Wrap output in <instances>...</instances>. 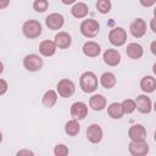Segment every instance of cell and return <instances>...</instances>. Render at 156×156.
Segmentation results:
<instances>
[{"mask_svg":"<svg viewBox=\"0 0 156 156\" xmlns=\"http://www.w3.org/2000/svg\"><path fill=\"white\" fill-rule=\"evenodd\" d=\"M79 87L84 93H93L98 88V78L93 72H84L79 79Z\"/></svg>","mask_w":156,"mask_h":156,"instance_id":"6da1fadb","label":"cell"},{"mask_svg":"<svg viewBox=\"0 0 156 156\" xmlns=\"http://www.w3.org/2000/svg\"><path fill=\"white\" fill-rule=\"evenodd\" d=\"M100 30V24L93 18L84 20L80 24V33L87 38H94Z\"/></svg>","mask_w":156,"mask_h":156,"instance_id":"7a4b0ae2","label":"cell"},{"mask_svg":"<svg viewBox=\"0 0 156 156\" xmlns=\"http://www.w3.org/2000/svg\"><path fill=\"white\" fill-rule=\"evenodd\" d=\"M22 30H23V34L27 38L34 39V38H38L41 34V24L38 21L29 20V21L24 22V24L22 27Z\"/></svg>","mask_w":156,"mask_h":156,"instance_id":"3957f363","label":"cell"},{"mask_svg":"<svg viewBox=\"0 0 156 156\" xmlns=\"http://www.w3.org/2000/svg\"><path fill=\"white\" fill-rule=\"evenodd\" d=\"M108 40L115 46H122L126 43V40H127V33L121 27L113 28L108 33Z\"/></svg>","mask_w":156,"mask_h":156,"instance_id":"277c9868","label":"cell"},{"mask_svg":"<svg viewBox=\"0 0 156 156\" xmlns=\"http://www.w3.org/2000/svg\"><path fill=\"white\" fill-rule=\"evenodd\" d=\"M128 150L133 156H145L149 152V145L145 140H132Z\"/></svg>","mask_w":156,"mask_h":156,"instance_id":"5b68a950","label":"cell"},{"mask_svg":"<svg viewBox=\"0 0 156 156\" xmlns=\"http://www.w3.org/2000/svg\"><path fill=\"white\" fill-rule=\"evenodd\" d=\"M23 66L26 69H28L30 72H37L43 67V60L40 56H38L35 54H29L24 57Z\"/></svg>","mask_w":156,"mask_h":156,"instance_id":"8992f818","label":"cell"},{"mask_svg":"<svg viewBox=\"0 0 156 156\" xmlns=\"http://www.w3.org/2000/svg\"><path fill=\"white\" fill-rule=\"evenodd\" d=\"M74 90H76V87H74V83L69 79H61L58 83H57V91L58 94L62 96V98H69L74 94Z\"/></svg>","mask_w":156,"mask_h":156,"instance_id":"52a82bcc","label":"cell"},{"mask_svg":"<svg viewBox=\"0 0 156 156\" xmlns=\"http://www.w3.org/2000/svg\"><path fill=\"white\" fill-rule=\"evenodd\" d=\"M87 138L90 143L98 144L102 139V129L99 124H90L87 129Z\"/></svg>","mask_w":156,"mask_h":156,"instance_id":"ba28073f","label":"cell"},{"mask_svg":"<svg viewBox=\"0 0 156 156\" xmlns=\"http://www.w3.org/2000/svg\"><path fill=\"white\" fill-rule=\"evenodd\" d=\"M88 115V106L82 102V101H77L71 106V116L76 119H83L85 118Z\"/></svg>","mask_w":156,"mask_h":156,"instance_id":"9c48e42d","label":"cell"},{"mask_svg":"<svg viewBox=\"0 0 156 156\" xmlns=\"http://www.w3.org/2000/svg\"><path fill=\"white\" fill-rule=\"evenodd\" d=\"M45 23L48 26L49 29H52V30H56V29H60L63 23H65V20H63V16L60 15V13H50L46 20H45Z\"/></svg>","mask_w":156,"mask_h":156,"instance_id":"30bf717a","label":"cell"},{"mask_svg":"<svg viewBox=\"0 0 156 156\" xmlns=\"http://www.w3.org/2000/svg\"><path fill=\"white\" fill-rule=\"evenodd\" d=\"M135 108L141 113H149L151 111V99L146 95H138L135 99Z\"/></svg>","mask_w":156,"mask_h":156,"instance_id":"8fae6325","label":"cell"},{"mask_svg":"<svg viewBox=\"0 0 156 156\" xmlns=\"http://www.w3.org/2000/svg\"><path fill=\"white\" fill-rule=\"evenodd\" d=\"M130 32L133 37L135 38H141L146 33V23L143 18H136L130 24Z\"/></svg>","mask_w":156,"mask_h":156,"instance_id":"7c38bea8","label":"cell"},{"mask_svg":"<svg viewBox=\"0 0 156 156\" xmlns=\"http://www.w3.org/2000/svg\"><path fill=\"white\" fill-rule=\"evenodd\" d=\"M128 136L130 140H145L146 138V129L141 124H134L128 130Z\"/></svg>","mask_w":156,"mask_h":156,"instance_id":"4fadbf2b","label":"cell"},{"mask_svg":"<svg viewBox=\"0 0 156 156\" xmlns=\"http://www.w3.org/2000/svg\"><path fill=\"white\" fill-rule=\"evenodd\" d=\"M55 44L58 49H67L72 44V38L67 32H58L55 35Z\"/></svg>","mask_w":156,"mask_h":156,"instance_id":"5bb4252c","label":"cell"},{"mask_svg":"<svg viewBox=\"0 0 156 156\" xmlns=\"http://www.w3.org/2000/svg\"><path fill=\"white\" fill-rule=\"evenodd\" d=\"M104 61L108 66H117L121 62V55L115 49H107L104 52Z\"/></svg>","mask_w":156,"mask_h":156,"instance_id":"9a60e30c","label":"cell"},{"mask_svg":"<svg viewBox=\"0 0 156 156\" xmlns=\"http://www.w3.org/2000/svg\"><path fill=\"white\" fill-rule=\"evenodd\" d=\"M89 106L94 110V111H101L106 107V99L104 95L101 94H95L90 98L89 100Z\"/></svg>","mask_w":156,"mask_h":156,"instance_id":"2e32d148","label":"cell"},{"mask_svg":"<svg viewBox=\"0 0 156 156\" xmlns=\"http://www.w3.org/2000/svg\"><path fill=\"white\" fill-rule=\"evenodd\" d=\"M39 51H40V54L43 56H46V57L52 56L55 54V51H56L55 41H52V40H44V41H41L40 45H39Z\"/></svg>","mask_w":156,"mask_h":156,"instance_id":"e0dca14e","label":"cell"},{"mask_svg":"<svg viewBox=\"0 0 156 156\" xmlns=\"http://www.w3.org/2000/svg\"><path fill=\"white\" fill-rule=\"evenodd\" d=\"M100 51H101L100 45L95 41H87L83 45V52L88 57H96L100 54Z\"/></svg>","mask_w":156,"mask_h":156,"instance_id":"ac0fdd59","label":"cell"},{"mask_svg":"<svg viewBox=\"0 0 156 156\" xmlns=\"http://www.w3.org/2000/svg\"><path fill=\"white\" fill-rule=\"evenodd\" d=\"M126 52H127V55H128L130 58L136 60V58H140V57L143 56L144 50H143V46H141L140 44H138V43H130V44L127 45Z\"/></svg>","mask_w":156,"mask_h":156,"instance_id":"d6986e66","label":"cell"},{"mask_svg":"<svg viewBox=\"0 0 156 156\" xmlns=\"http://www.w3.org/2000/svg\"><path fill=\"white\" fill-rule=\"evenodd\" d=\"M140 88L144 93H152L156 88V80L152 76H145L140 80Z\"/></svg>","mask_w":156,"mask_h":156,"instance_id":"ffe728a7","label":"cell"},{"mask_svg":"<svg viewBox=\"0 0 156 156\" xmlns=\"http://www.w3.org/2000/svg\"><path fill=\"white\" fill-rule=\"evenodd\" d=\"M71 12H72V15L76 18H83V17H85L88 15L89 9H88L87 4H84V2H77V4L73 5Z\"/></svg>","mask_w":156,"mask_h":156,"instance_id":"44dd1931","label":"cell"},{"mask_svg":"<svg viewBox=\"0 0 156 156\" xmlns=\"http://www.w3.org/2000/svg\"><path fill=\"white\" fill-rule=\"evenodd\" d=\"M100 84H101L104 88H106V89L113 88L115 84H116V77H115V74L111 73V72H105V73H102V76L100 77Z\"/></svg>","mask_w":156,"mask_h":156,"instance_id":"7402d4cb","label":"cell"},{"mask_svg":"<svg viewBox=\"0 0 156 156\" xmlns=\"http://www.w3.org/2000/svg\"><path fill=\"white\" fill-rule=\"evenodd\" d=\"M107 113H108L110 117H112V118H115V119H118V118H121V117L124 115L123 107H122V105H121L119 102H112V104L107 107Z\"/></svg>","mask_w":156,"mask_h":156,"instance_id":"603a6c76","label":"cell"},{"mask_svg":"<svg viewBox=\"0 0 156 156\" xmlns=\"http://www.w3.org/2000/svg\"><path fill=\"white\" fill-rule=\"evenodd\" d=\"M41 101H43V105H44L45 107L51 108V107L56 104V101H57V94H56V91H54V90H48V91L44 94Z\"/></svg>","mask_w":156,"mask_h":156,"instance_id":"cb8c5ba5","label":"cell"},{"mask_svg":"<svg viewBox=\"0 0 156 156\" xmlns=\"http://www.w3.org/2000/svg\"><path fill=\"white\" fill-rule=\"evenodd\" d=\"M79 130H80V126H79V123H78V121H77L76 118L68 121V122L66 123V126H65V132H66V134H68V135H71V136L77 135V134L79 133Z\"/></svg>","mask_w":156,"mask_h":156,"instance_id":"d4e9b609","label":"cell"},{"mask_svg":"<svg viewBox=\"0 0 156 156\" xmlns=\"http://www.w3.org/2000/svg\"><path fill=\"white\" fill-rule=\"evenodd\" d=\"M96 9L100 13H108L111 10V1L110 0H98Z\"/></svg>","mask_w":156,"mask_h":156,"instance_id":"484cf974","label":"cell"},{"mask_svg":"<svg viewBox=\"0 0 156 156\" xmlns=\"http://www.w3.org/2000/svg\"><path fill=\"white\" fill-rule=\"evenodd\" d=\"M122 107H123V112L124 113H132L134 110H135V102L134 100L132 99H126L123 100V102L121 104Z\"/></svg>","mask_w":156,"mask_h":156,"instance_id":"4316f807","label":"cell"},{"mask_svg":"<svg viewBox=\"0 0 156 156\" xmlns=\"http://www.w3.org/2000/svg\"><path fill=\"white\" fill-rule=\"evenodd\" d=\"M48 6H49L48 0H35L33 2V9L37 12H44L45 10H48Z\"/></svg>","mask_w":156,"mask_h":156,"instance_id":"83f0119b","label":"cell"},{"mask_svg":"<svg viewBox=\"0 0 156 156\" xmlns=\"http://www.w3.org/2000/svg\"><path fill=\"white\" fill-rule=\"evenodd\" d=\"M54 154H55L56 156H65V155L68 154V149H67L66 145H63V144H58V145L55 146V149H54Z\"/></svg>","mask_w":156,"mask_h":156,"instance_id":"f1b7e54d","label":"cell"},{"mask_svg":"<svg viewBox=\"0 0 156 156\" xmlns=\"http://www.w3.org/2000/svg\"><path fill=\"white\" fill-rule=\"evenodd\" d=\"M7 91V83L4 79H0V95L5 94Z\"/></svg>","mask_w":156,"mask_h":156,"instance_id":"f546056e","label":"cell"},{"mask_svg":"<svg viewBox=\"0 0 156 156\" xmlns=\"http://www.w3.org/2000/svg\"><path fill=\"white\" fill-rule=\"evenodd\" d=\"M140 1V4L144 6V7H151L155 2H156V0H139Z\"/></svg>","mask_w":156,"mask_h":156,"instance_id":"4dcf8cb0","label":"cell"},{"mask_svg":"<svg viewBox=\"0 0 156 156\" xmlns=\"http://www.w3.org/2000/svg\"><path fill=\"white\" fill-rule=\"evenodd\" d=\"M17 155L18 156H22V155H33V151H30V150H21V151L17 152Z\"/></svg>","mask_w":156,"mask_h":156,"instance_id":"1f68e13d","label":"cell"},{"mask_svg":"<svg viewBox=\"0 0 156 156\" xmlns=\"http://www.w3.org/2000/svg\"><path fill=\"white\" fill-rule=\"evenodd\" d=\"M10 4V0H0V9H5Z\"/></svg>","mask_w":156,"mask_h":156,"instance_id":"d6a6232c","label":"cell"},{"mask_svg":"<svg viewBox=\"0 0 156 156\" xmlns=\"http://www.w3.org/2000/svg\"><path fill=\"white\" fill-rule=\"evenodd\" d=\"M151 30H152L154 33H156V28H155V18L151 20Z\"/></svg>","mask_w":156,"mask_h":156,"instance_id":"836d02e7","label":"cell"},{"mask_svg":"<svg viewBox=\"0 0 156 156\" xmlns=\"http://www.w3.org/2000/svg\"><path fill=\"white\" fill-rule=\"evenodd\" d=\"M65 5H71V4H73V2H76V0H61Z\"/></svg>","mask_w":156,"mask_h":156,"instance_id":"e575fe53","label":"cell"},{"mask_svg":"<svg viewBox=\"0 0 156 156\" xmlns=\"http://www.w3.org/2000/svg\"><path fill=\"white\" fill-rule=\"evenodd\" d=\"M155 46H156V41H152V44H151V52H152V54H156Z\"/></svg>","mask_w":156,"mask_h":156,"instance_id":"d590c367","label":"cell"},{"mask_svg":"<svg viewBox=\"0 0 156 156\" xmlns=\"http://www.w3.org/2000/svg\"><path fill=\"white\" fill-rule=\"evenodd\" d=\"M2 71H4V65H2V62L0 61V74L2 73Z\"/></svg>","mask_w":156,"mask_h":156,"instance_id":"8d00e7d4","label":"cell"},{"mask_svg":"<svg viewBox=\"0 0 156 156\" xmlns=\"http://www.w3.org/2000/svg\"><path fill=\"white\" fill-rule=\"evenodd\" d=\"M1 140H2V134H1V132H0V143H1Z\"/></svg>","mask_w":156,"mask_h":156,"instance_id":"74e56055","label":"cell"}]
</instances>
